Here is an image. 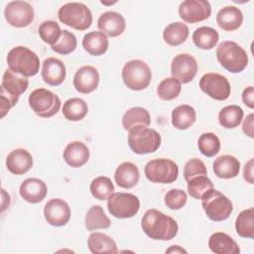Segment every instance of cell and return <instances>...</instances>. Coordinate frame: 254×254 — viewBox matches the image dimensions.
<instances>
[{"mask_svg":"<svg viewBox=\"0 0 254 254\" xmlns=\"http://www.w3.org/2000/svg\"><path fill=\"white\" fill-rule=\"evenodd\" d=\"M87 246L91 253H117L116 242L107 234L102 232H92L87 239Z\"/></svg>","mask_w":254,"mask_h":254,"instance_id":"obj_28","label":"cell"},{"mask_svg":"<svg viewBox=\"0 0 254 254\" xmlns=\"http://www.w3.org/2000/svg\"><path fill=\"white\" fill-rule=\"evenodd\" d=\"M201 205L206 216L216 222L227 219L233 210L231 200L213 188L203 194Z\"/></svg>","mask_w":254,"mask_h":254,"instance_id":"obj_7","label":"cell"},{"mask_svg":"<svg viewBox=\"0 0 254 254\" xmlns=\"http://www.w3.org/2000/svg\"><path fill=\"white\" fill-rule=\"evenodd\" d=\"M97 27L100 32L114 38L123 34L126 28V21L120 13L107 11L99 16L97 20Z\"/></svg>","mask_w":254,"mask_h":254,"instance_id":"obj_18","label":"cell"},{"mask_svg":"<svg viewBox=\"0 0 254 254\" xmlns=\"http://www.w3.org/2000/svg\"><path fill=\"white\" fill-rule=\"evenodd\" d=\"M144 173L146 178L152 183L172 184L178 179L179 167L170 159H154L146 164Z\"/></svg>","mask_w":254,"mask_h":254,"instance_id":"obj_10","label":"cell"},{"mask_svg":"<svg viewBox=\"0 0 254 254\" xmlns=\"http://www.w3.org/2000/svg\"><path fill=\"white\" fill-rule=\"evenodd\" d=\"M29 85L27 77L13 72L11 69H6L2 76L0 86V103H1V118H3L9 110L16 105L20 95L24 93Z\"/></svg>","mask_w":254,"mask_h":254,"instance_id":"obj_2","label":"cell"},{"mask_svg":"<svg viewBox=\"0 0 254 254\" xmlns=\"http://www.w3.org/2000/svg\"><path fill=\"white\" fill-rule=\"evenodd\" d=\"M243 22L241 10L235 6H225L216 15V23L224 31L231 32L237 30Z\"/></svg>","mask_w":254,"mask_h":254,"instance_id":"obj_26","label":"cell"},{"mask_svg":"<svg viewBox=\"0 0 254 254\" xmlns=\"http://www.w3.org/2000/svg\"><path fill=\"white\" fill-rule=\"evenodd\" d=\"M242 100L246 106L254 108V87L252 85L246 87L242 92Z\"/></svg>","mask_w":254,"mask_h":254,"instance_id":"obj_46","label":"cell"},{"mask_svg":"<svg viewBox=\"0 0 254 254\" xmlns=\"http://www.w3.org/2000/svg\"><path fill=\"white\" fill-rule=\"evenodd\" d=\"M213 173L220 179H233L240 171V162L231 155H221L217 157L213 164Z\"/></svg>","mask_w":254,"mask_h":254,"instance_id":"obj_24","label":"cell"},{"mask_svg":"<svg viewBox=\"0 0 254 254\" xmlns=\"http://www.w3.org/2000/svg\"><path fill=\"white\" fill-rule=\"evenodd\" d=\"M151 124L150 113L143 107H132L128 109L122 117V126L125 130H130L137 125L149 126Z\"/></svg>","mask_w":254,"mask_h":254,"instance_id":"obj_33","label":"cell"},{"mask_svg":"<svg viewBox=\"0 0 254 254\" xmlns=\"http://www.w3.org/2000/svg\"><path fill=\"white\" fill-rule=\"evenodd\" d=\"M140 179L138 167L132 162H123L115 170L114 180L118 187L131 189L135 187Z\"/></svg>","mask_w":254,"mask_h":254,"instance_id":"obj_23","label":"cell"},{"mask_svg":"<svg viewBox=\"0 0 254 254\" xmlns=\"http://www.w3.org/2000/svg\"><path fill=\"white\" fill-rule=\"evenodd\" d=\"M182 90V83L175 77L164 78L157 87V94L162 100H173L177 98Z\"/></svg>","mask_w":254,"mask_h":254,"instance_id":"obj_38","label":"cell"},{"mask_svg":"<svg viewBox=\"0 0 254 254\" xmlns=\"http://www.w3.org/2000/svg\"><path fill=\"white\" fill-rule=\"evenodd\" d=\"M161 142L160 133L148 126L137 125L128 133V145L138 155L154 153L161 146Z\"/></svg>","mask_w":254,"mask_h":254,"instance_id":"obj_5","label":"cell"},{"mask_svg":"<svg viewBox=\"0 0 254 254\" xmlns=\"http://www.w3.org/2000/svg\"><path fill=\"white\" fill-rule=\"evenodd\" d=\"M243 109L235 104L223 107L218 113L219 124L226 129H233L237 127L243 119Z\"/></svg>","mask_w":254,"mask_h":254,"instance_id":"obj_36","label":"cell"},{"mask_svg":"<svg viewBox=\"0 0 254 254\" xmlns=\"http://www.w3.org/2000/svg\"><path fill=\"white\" fill-rule=\"evenodd\" d=\"M99 79V72L94 66L83 65L76 70L73 76V86L76 91L88 94L97 88Z\"/></svg>","mask_w":254,"mask_h":254,"instance_id":"obj_17","label":"cell"},{"mask_svg":"<svg viewBox=\"0 0 254 254\" xmlns=\"http://www.w3.org/2000/svg\"><path fill=\"white\" fill-rule=\"evenodd\" d=\"M166 253H187V251L179 245H173L166 250Z\"/></svg>","mask_w":254,"mask_h":254,"instance_id":"obj_48","label":"cell"},{"mask_svg":"<svg viewBox=\"0 0 254 254\" xmlns=\"http://www.w3.org/2000/svg\"><path fill=\"white\" fill-rule=\"evenodd\" d=\"M7 64L13 72L29 77L39 72L40 60L36 53L27 47L18 46L11 49L7 55Z\"/></svg>","mask_w":254,"mask_h":254,"instance_id":"obj_3","label":"cell"},{"mask_svg":"<svg viewBox=\"0 0 254 254\" xmlns=\"http://www.w3.org/2000/svg\"><path fill=\"white\" fill-rule=\"evenodd\" d=\"M7 23L16 28H24L34 21V8L27 1H11L4 10Z\"/></svg>","mask_w":254,"mask_h":254,"instance_id":"obj_13","label":"cell"},{"mask_svg":"<svg viewBox=\"0 0 254 254\" xmlns=\"http://www.w3.org/2000/svg\"><path fill=\"white\" fill-rule=\"evenodd\" d=\"M208 247L215 254H239L240 248L236 241L227 233L214 232L208 239Z\"/></svg>","mask_w":254,"mask_h":254,"instance_id":"obj_25","label":"cell"},{"mask_svg":"<svg viewBox=\"0 0 254 254\" xmlns=\"http://www.w3.org/2000/svg\"><path fill=\"white\" fill-rule=\"evenodd\" d=\"M216 58L219 64L229 72L238 73L248 64L245 50L233 41H223L216 48Z\"/></svg>","mask_w":254,"mask_h":254,"instance_id":"obj_4","label":"cell"},{"mask_svg":"<svg viewBox=\"0 0 254 254\" xmlns=\"http://www.w3.org/2000/svg\"><path fill=\"white\" fill-rule=\"evenodd\" d=\"M47 186L44 181L37 178L26 179L20 186L21 197L30 203H39L47 195Z\"/></svg>","mask_w":254,"mask_h":254,"instance_id":"obj_21","label":"cell"},{"mask_svg":"<svg viewBox=\"0 0 254 254\" xmlns=\"http://www.w3.org/2000/svg\"><path fill=\"white\" fill-rule=\"evenodd\" d=\"M76 46H77V41L74 34H72L67 30H64L62 32V36L59 39V41L51 48L54 52L64 56L72 53L76 49Z\"/></svg>","mask_w":254,"mask_h":254,"instance_id":"obj_42","label":"cell"},{"mask_svg":"<svg viewBox=\"0 0 254 254\" xmlns=\"http://www.w3.org/2000/svg\"><path fill=\"white\" fill-rule=\"evenodd\" d=\"M243 178L244 180L249 183V184H253V159H250L244 166L243 169Z\"/></svg>","mask_w":254,"mask_h":254,"instance_id":"obj_47","label":"cell"},{"mask_svg":"<svg viewBox=\"0 0 254 254\" xmlns=\"http://www.w3.org/2000/svg\"><path fill=\"white\" fill-rule=\"evenodd\" d=\"M107 208L116 218H130L139 211L140 200L130 192H113L107 198Z\"/></svg>","mask_w":254,"mask_h":254,"instance_id":"obj_11","label":"cell"},{"mask_svg":"<svg viewBox=\"0 0 254 254\" xmlns=\"http://www.w3.org/2000/svg\"><path fill=\"white\" fill-rule=\"evenodd\" d=\"M63 157L69 167L80 168L85 165L89 159V149L84 143L73 141L66 145Z\"/></svg>","mask_w":254,"mask_h":254,"instance_id":"obj_22","label":"cell"},{"mask_svg":"<svg viewBox=\"0 0 254 254\" xmlns=\"http://www.w3.org/2000/svg\"><path fill=\"white\" fill-rule=\"evenodd\" d=\"M107 36L99 31H92L84 35L82 39L83 49L91 56H101L108 50Z\"/></svg>","mask_w":254,"mask_h":254,"instance_id":"obj_27","label":"cell"},{"mask_svg":"<svg viewBox=\"0 0 254 254\" xmlns=\"http://www.w3.org/2000/svg\"><path fill=\"white\" fill-rule=\"evenodd\" d=\"M196 119V113L192 106L182 104L172 111V124L179 130L189 129Z\"/></svg>","mask_w":254,"mask_h":254,"instance_id":"obj_29","label":"cell"},{"mask_svg":"<svg viewBox=\"0 0 254 254\" xmlns=\"http://www.w3.org/2000/svg\"><path fill=\"white\" fill-rule=\"evenodd\" d=\"M89 190L93 197L99 200H104L114 192V186L108 177L99 176L92 180Z\"/></svg>","mask_w":254,"mask_h":254,"instance_id":"obj_37","label":"cell"},{"mask_svg":"<svg viewBox=\"0 0 254 254\" xmlns=\"http://www.w3.org/2000/svg\"><path fill=\"white\" fill-rule=\"evenodd\" d=\"M84 224L87 230L93 231L109 228L111 221L100 205H92L85 214Z\"/></svg>","mask_w":254,"mask_h":254,"instance_id":"obj_32","label":"cell"},{"mask_svg":"<svg viewBox=\"0 0 254 254\" xmlns=\"http://www.w3.org/2000/svg\"><path fill=\"white\" fill-rule=\"evenodd\" d=\"M124 84L131 90L139 91L147 88L152 79L150 66L141 60H131L122 68Z\"/></svg>","mask_w":254,"mask_h":254,"instance_id":"obj_8","label":"cell"},{"mask_svg":"<svg viewBox=\"0 0 254 254\" xmlns=\"http://www.w3.org/2000/svg\"><path fill=\"white\" fill-rule=\"evenodd\" d=\"M59 20L77 31L87 30L92 24V14L89 8L80 2H68L58 11Z\"/></svg>","mask_w":254,"mask_h":254,"instance_id":"obj_6","label":"cell"},{"mask_svg":"<svg viewBox=\"0 0 254 254\" xmlns=\"http://www.w3.org/2000/svg\"><path fill=\"white\" fill-rule=\"evenodd\" d=\"M44 216L53 226H64L70 219V208L66 201L61 198L50 199L44 207Z\"/></svg>","mask_w":254,"mask_h":254,"instance_id":"obj_16","label":"cell"},{"mask_svg":"<svg viewBox=\"0 0 254 254\" xmlns=\"http://www.w3.org/2000/svg\"><path fill=\"white\" fill-rule=\"evenodd\" d=\"M197 147L199 152L205 157H213L218 154L220 150L219 138L211 132L202 133L197 140Z\"/></svg>","mask_w":254,"mask_h":254,"instance_id":"obj_39","label":"cell"},{"mask_svg":"<svg viewBox=\"0 0 254 254\" xmlns=\"http://www.w3.org/2000/svg\"><path fill=\"white\" fill-rule=\"evenodd\" d=\"M236 233L243 238H254V208L240 211L235 220Z\"/></svg>","mask_w":254,"mask_h":254,"instance_id":"obj_35","label":"cell"},{"mask_svg":"<svg viewBox=\"0 0 254 254\" xmlns=\"http://www.w3.org/2000/svg\"><path fill=\"white\" fill-rule=\"evenodd\" d=\"M218 39L219 35L217 31L206 26L195 29L192 34L193 44L201 50H212L217 45Z\"/></svg>","mask_w":254,"mask_h":254,"instance_id":"obj_31","label":"cell"},{"mask_svg":"<svg viewBox=\"0 0 254 254\" xmlns=\"http://www.w3.org/2000/svg\"><path fill=\"white\" fill-rule=\"evenodd\" d=\"M197 67V63L191 55L179 54L172 61L171 73L181 83H188L194 78Z\"/></svg>","mask_w":254,"mask_h":254,"instance_id":"obj_15","label":"cell"},{"mask_svg":"<svg viewBox=\"0 0 254 254\" xmlns=\"http://www.w3.org/2000/svg\"><path fill=\"white\" fill-rule=\"evenodd\" d=\"M253 121H254V114L250 113L246 116V118L244 119L243 124H242V130H243L244 134L247 135L250 138L254 137V132H253L254 123H253Z\"/></svg>","mask_w":254,"mask_h":254,"instance_id":"obj_45","label":"cell"},{"mask_svg":"<svg viewBox=\"0 0 254 254\" xmlns=\"http://www.w3.org/2000/svg\"><path fill=\"white\" fill-rule=\"evenodd\" d=\"M7 170L17 176L29 172L33 167V157L26 149H15L6 158Z\"/></svg>","mask_w":254,"mask_h":254,"instance_id":"obj_20","label":"cell"},{"mask_svg":"<svg viewBox=\"0 0 254 254\" xmlns=\"http://www.w3.org/2000/svg\"><path fill=\"white\" fill-rule=\"evenodd\" d=\"M207 170L204 165V163L196 158L189 160L184 168V178L187 182H189L190 179L196 177V176H201V175H206Z\"/></svg>","mask_w":254,"mask_h":254,"instance_id":"obj_44","label":"cell"},{"mask_svg":"<svg viewBox=\"0 0 254 254\" xmlns=\"http://www.w3.org/2000/svg\"><path fill=\"white\" fill-rule=\"evenodd\" d=\"M188 196L185 190H180V189H173L170 190L164 197L165 204L170 208L174 210L181 209L182 207L185 206L187 203Z\"/></svg>","mask_w":254,"mask_h":254,"instance_id":"obj_43","label":"cell"},{"mask_svg":"<svg viewBox=\"0 0 254 254\" xmlns=\"http://www.w3.org/2000/svg\"><path fill=\"white\" fill-rule=\"evenodd\" d=\"M141 226L144 233L154 240H171L179 231V225L173 217L155 208H150L144 213Z\"/></svg>","mask_w":254,"mask_h":254,"instance_id":"obj_1","label":"cell"},{"mask_svg":"<svg viewBox=\"0 0 254 254\" xmlns=\"http://www.w3.org/2000/svg\"><path fill=\"white\" fill-rule=\"evenodd\" d=\"M179 15L187 23H198L210 17L211 6L206 0H185L179 6Z\"/></svg>","mask_w":254,"mask_h":254,"instance_id":"obj_14","label":"cell"},{"mask_svg":"<svg viewBox=\"0 0 254 254\" xmlns=\"http://www.w3.org/2000/svg\"><path fill=\"white\" fill-rule=\"evenodd\" d=\"M29 105L36 115L42 118H50L57 114L61 108L60 97L46 88H37L29 95Z\"/></svg>","mask_w":254,"mask_h":254,"instance_id":"obj_9","label":"cell"},{"mask_svg":"<svg viewBox=\"0 0 254 254\" xmlns=\"http://www.w3.org/2000/svg\"><path fill=\"white\" fill-rule=\"evenodd\" d=\"M62 30L60 25L52 20L43 22L38 29L40 38L47 44L54 46L62 36Z\"/></svg>","mask_w":254,"mask_h":254,"instance_id":"obj_41","label":"cell"},{"mask_svg":"<svg viewBox=\"0 0 254 254\" xmlns=\"http://www.w3.org/2000/svg\"><path fill=\"white\" fill-rule=\"evenodd\" d=\"M200 89L215 100H226L231 92L228 79L216 72H207L199 79Z\"/></svg>","mask_w":254,"mask_h":254,"instance_id":"obj_12","label":"cell"},{"mask_svg":"<svg viewBox=\"0 0 254 254\" xmlns=\"http://www.w3.org/2000/svg\"><path fill=\"white\" fill-rule=\"evenodd\" d=\"M190 34L187 24L183 22H174L169 24L163 32L164 41L172 47H177L186 42Z\"/></svg>","mask_w":254,"mask_h":254,"instance_id":"obj_30","label":"cell"},{"mask_svg":"<svg viewBox=\"0 0 254 254\" xmlns=\"http://www.w3.org/2000/svg\"><path fill=\"white\" fill-rule=\"evenodd\" d=\"M212 188L213 184L206 175L196 176L188 182V192L195 199H201L203 194Z\"/></svg>","mask_w":254,"mask_h":254,"instance_id":"obj_40","label":"cell"},{"mask_svg":"<svg viewBox=\"0 0 254 254\" xmlns=\"http://www.w3.org/2000/svg\"><path fill=\"white\" fill-rule=\"evenodd\" d=\"M87 112V103L79 97L67 99L63 106V115L69 121H80L86 116Z\"/></svg>","mask_w":254,"mask_h":254,"instance_id":"obj_34","label":"cell"},{"mask_svg":"<svg viewBox=\"0 0 254 254\" xmlns=\"http://www.w3.org/2000/svg\"><path fill=\"white\" fill-rule=\"evenodd\" d=\"M43 80L52 86H58L64 82L66 75L64 64L56 58H48L44 61L42 66Z\"/></svg>","mask_w":254,"mask_h":254,"instance_id":"obj_19","label":"cell"}]
</instances>
